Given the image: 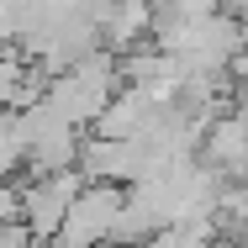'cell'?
I'll use <instances>...</instances> for the list:
<instances>
[{"instance_id":"1","label":"cell","mask_w":248,"mask_h":248,"mask_svg":"<svg viewBox=\"0 0 248 248\" xmlns=\"http://www.w3.org/2000/svg\"><path fill=\"white\" fill-rule=\"evenodd\" d=\"M116 217H122V196H116L111 185H95V190H79V196L69 201L58 232H63V238H106Z\"/></svg>"}]
</instances>
